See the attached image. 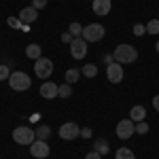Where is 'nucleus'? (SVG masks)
I'll list each match as a JSON object with an SVG mask.
<instances>
[{
  "label": "nucleus",
  "instance_id": "f257e3e1",
  "mask_svg": "<svg viewBox=\"0 0 159 159\" xmlns=\"http://www.w3.org/2000/svg\"><path fill=\"white\" fill-rule=\"evenodd\" d=\"M112 57H115V61H119V64H134L138 60V51H136V47L123 43V45H117L115 47Z\"/></svg>",
  "mask_w": 159,
  "mask_h": 159
},
{
  "label": "nucleus",
  "instance_id": "f03ea898",
  "mask_svg": "<svg viewBox=\"0 0 159 159\" xmlns=\"http://www.w3.org/2000/svg\"><path fill=\"white\" fill-rule=\"evenodd\" d=\"M13 140L17 142V144H32L34 140H36V132L32 129V127H28V125H19V127H15L13 129Z\"/></svg>",
  "mask_w": 159,
  "mask_h": 159
},
{
  "label": "nucleus",
  "instance_id": "7ed1b4c3",
  "mask_svg": "<svg viewBox=\"0 0 159 159\" xmlns=\"http://www.w3.org/2000/svg\"><path fill=\"white\" fill-rule=\"evenodd\" d=\"M9 85H11L13 91H28L30 85H32V81H30V76L25 72H11Z\"/></svg>",
  "mask_w": 159,
  "mask_h": 159
},
{
  "label": "nucleus",
  "instance_id": "20e7f679",
  "mask_svg": "<svg viewBox=\"0 0 159 159\" xmlns=\"http://www.w3.org/2000/svg\"><path fill=\"white\" fill-rule=\"evenodd\" d=\"M104 34H106V30H104L102 24H89L83 28V38L87 43H98V40L104 38Z\"/></svg>",
  "mask_w": 159,
  "mask_h": 159
},
{
  "label": "nucleus",
  "instance_id": "39448f33",
  "mask_svg": "<svg viewBox=\"0 0 159 159\" xmlns=\"http://www.w3.org/2000/svg\"><path fill=\"white\" fill-rule=\"evenodd\" d=\"M34 72H36L38 79H49L51 72H53V61L49 57H38L34 61Z\"/></svg>",
  "mask_w": 159,
  "mask_h": 159
},
{
  "label": "nucleus",
  "instance_id": "423d86ee",
  "mask_svg": "<svg viewBox=\"0 0 159 159\" xmlns=\"http://www.w3.org/2000/svg\"><path fill=\"white\" fill-rule=\"evenodd\" d=\"M117 138H121V140H127V138H132L136 134V123L132 119H123V121L117 123Z\"/></svg>",
  "mask_w": 159,
  "mask_h": 159
},
{
  "label": "nucleus",
  "instance_id": "0eeeda50",
  "mask_svg": "<svg viewBox=\"0 0 159 159\" xmlns=\"http://www.w3.org/2000/svg\"><path fill=\"white\" fill-rule=\"evenodd\" d=\"M49 153H51V147L47 144V140H34L32 144H30V155L32 157H36V159H45V157H49Z\"/></svg>",
  "mask_w": 159,
  "mask_h": 159
},
{
  "label": "nucleus",
  "instance_id": "6e6552de",
  "mask_svg": "<svg viewBox=\"0 0 159 159\" xmlns=\"http://www.w3.org/2000/svg\"><path fill=\"white\" fill-rule=\"evenodd\" d=\"M87 43L83 36H79V38H74L72 43H70V55H72L74 60H83L87 55Z\"/></svg>",
  "mask_w": 159,
  "mask_h": 159
},
{
  "label": "nucleus",
  "instance_id": "1a4fd4ad",
  "mask_svg": "<svg viewBox=\"0 0 159 159\" xmlns=\"http://www.w3.org/2000/svg\"><path fill=\"white\" fill-rule=\"evenodd\" d=\"M106 79H108L112 85L121 83L123 81V64H119V61L108 64V66H106Z\"/></svg>",
  "mask_w": 159,
  "mask_h": 159
},
{
  "label": "nucleus",
  "instance_id": "9d476101",
  "mask_svg": "<svg viewBox=\"0 0 159 159\" xmlns=\"http://www.w3.org/2000/svg\"><path fill=\"white\" fill-rule=\"evenodd\" d=\"M60 138L61 140H74V138H79L81 136V127L76 125V123H72V121H68V123H64L60 127Z\"/></svg>",
  "mask_w": 159,
  "mask_h": 159
},
{
  "label": "nucleus",
  "instance_id": "9b49d317",
  "mask_svg": "<svg viewBox=\"0 0 159 159\" xmlns=\"http://www.w3.org/2000/svg\"><path fill=\"white\" fill-rule=\"evenodd\" d=\"M57 91H60V87L55 85L53 81H45V83L40 85V98L55 100V98H57Z\"/></svg>",
  "mask_w": 159,
  "mask_h": 159
},
{
  "label": "nucleus",
  "instance_id": "f8f14e48",
  "mask_svg": "<svg viewBox=\"0 0 159 159\" xmlns=\"http://www.w3.org/2000/svg\"><path fill=\"white\" fill-rule=\"evenodd\" d=\"M91 9H93V13H96V15L104 17V15H108V13H110L112 2H110V0H93V2H91Z\"/></svg>",
  "mask_w": 159,
  "mask_h": 159
},
{
  "label": "nucleus",
  "instance_id": "ddd939ff",
  "mask_svg": "<svg viewBox=\"0 0 159 159\" xmlns=\"http://www.w3.org/2000/svg\"><path fill=\"white\" fill-rule=\"evenodd\" d=\"M19 19H21V24H25V25L34 24V21L38 19V11L34 9V7H25V9L19 11Z\"/></svg>",
  "mask_w": 159,
  "mask_h": 159
},
{
  "label": "nucleus",
  "instance_id": "4468645a",
  "mask_svg": "<svg viewBox=\"0 0 159 159\" xmlns=\"http://www.w3.org/2000/svg\"><path fill=\"white\" fill-rule=\"evenodd\" d=\"M144 117H147V108H144V106H134V108L129 110V119L134 123L144 121Z\"/></svg>",
  "mask_w": 159,
  "mask_h": 159
},
{
  "label": "nucleus",
  "instance_id": "2eb2a0df",
  "mask_svg": "<svg viewBox=\"0 0 159 159\" xmlns=\"http://www.w3.org/2000/svg\"><path fill=\"white\" fill-rule=\"evenodd\" d=\"M25 55H28L30 60H34V61H36L38 57H43V49H40V45H34V43L28 45V47H25Z\"/></svg>",
  "mask_w": 159,
  "mask_h": 159
},
{
  "label": "nucleus",
  "instance_id": "dca6fc26",
  "mask_svg": "<svg viewBox=\"0 0 159 159\" xmlns=\"http://www.w3.org/2000/svg\"><path fill=\"white\" fill-rule=\"evenodd\" d=\"M93 148L98 151L100 155H108L110 144H108V140H104V138H98V140H96V144H93Z\"/></svg>",
  "mask_w": 159,
  "mask_h": 159
},
{
  "label": "nucleus",
  "instance_id": "f3484780",
  "mask_svg": "<svg viewBox=\"0 0 159 159\" xmlns=\"http://www.w3.org/2000/svg\"><path fill=\"white\" fill-rule=\"evenodd\" d=\"M79 76H81V72H79L76 68H70V70H66V74H64V79H66V83H68V85L76 83V81H79Z\"/></svg>",
  "mask_w": 159,
  "mask_h": 159
},
{
  "label": "nucleus",
  "instance_id": "a211bd4d",
  "mask_svg": "<svg viewBox=\"0 0 159 159\" xmlns=\"http://www.w3.org/2000/svg\"><path fill=\"white\" fill-rule=\"evenodd\" d=\"M34 132H36V138H38V140H47V138H49V134H51V127L43 123V125H38Z\"/></svg>",
  "mask_w": 159,
  "mask_h": 159
},
{
  "label": "nucleus",
  "instance_id": "6ab92c4d",
  "mask_svg": "<svg viewBox=\"0 0 159 159\" xmlns=\"http://www.w3.org/2000/svg\"><path fill=\"white\" fill-rule=\"evenodd\" d=\"M7 24L11 25V28H15V30H24V32H28V25L21 24V19H19V17H9V19H7Z\"/></svg>",
  "mask_w": 159,
  "mask_h": 159
},
{
  "label": "nucleus",
  "instance_id": "aec40b11",
  "mask_svg": "<svg viewBox=\"0 0 159 159\" xmlns=\"http://www.w3.org/2000/svg\"><path fill=\"white\" fill-rule=\"evenodd\" d=\"M115 159H136V155L132 153V148H117Z\"/></svg>",
  "mask_w": 159,
  "mask_h": 159
},
{
  "label": "nucleus",
  "instance_id": "412c9836",
  "mask_svg": "<svg viewBox=\"0 0 159 159\" xmlns=\"http://www.w3.org/2000/svg\"><path fill=\"white\" fill-rule=\"evenodd\" d=\"M83 74H85L87 79H93V76L98 74V66H96V64H85V66H83Z\"/></svg>",
  "mask_w": 159,
  "mask_h": 159
},
{
  "label": "nucleus",
  "instance_id": "4be33fe9",
  "mask_svg": "<svg viewBox=\"0 0 159 159\" xmlns=\"http://www.w3.org/2000/svg\"><path fill=\"white\" fill-rule=\"evenodd\" d=\"M68 32H70V34H72L74 38L83 36V25H81V24H76V21H72V24L68 25Z\"/></svg>",
  "mask_w": 159,
  "mask_h": 159
},
{
  "label": "nucleus",
  "instance_id": "5701e85b",
  "mask_svg": "<svg viewBox=\"0 0 159 159\" xmlns=\"http://www.w3.org/2000/svg\"><path fill=\"white\" fill-rule=\"evenodd\" d=\"M72 96V87L68 85V83H64V85H60V91H57V98H70Z\"/></svg>",
  "mask_w": 159,
  "mask_h": 159
},
{
  "label": "nucleus",
  "instance_id": "b1692460",
  "mask_svg": "<svg viewBox=\"0 0 159 159\" xmlns=\"http://www.w3.org/2000/svg\"><path fill=\"white\" fill-rule=\"evenodd\" d=\"M147 32L148 34H159V19H151V21H148Z\"/></svg>",
  "mask_w": 159,
  "mask_h": 159
},
{
  "label": "nucleus",
  "instance_id": "393cba45",
  "mask_svg": "<svg viewBox=\"0 0 159 159\" xmlns=\"http://www.w3.org/2000/svg\"><path fill=\"white\" fill-rule=\"evenodd\" d=\"M11 70H9V64H0V81H9Z\"/></svg>",
  "mask_w": 159,
  "mask_h": 159
},
{
  "label": "nucleus",
  "instance_id": "a878e982",
  "mask_svg": "<svg viewBox=\"0 0 159 159\" xmlns=\"http://www.w3.org/2000/svg\"><path fill=\"white\" fill-rule=\"evenodd\" d=\"M132 32H134V36H142V34L147 32V25H142V24H136L134 28H132Z\"/></svg>",
  "mask_w": 159,
  "mask_h": 159
},
{
  "label": "nucleus",
  "instance_id": "bb28decb",
  "mask_svg": "<svg viewBox=\"0 0 159 159\" xmlns=\"http://www.w3.org/2000/svg\"><path fill=\"white\" fill-rule=\"evenodd\" d=\"M148 132V123L147 121H140L138 125H136V134H147Z\"/></svg>",
  "mask_w": 159,
  "mask_h": 159
},
{
  "label": "nucleus",
  "instance_id": "cd10ccee",
  "mask_svg": "<svg viewBox=\"0 0 159 159\" xmlns=\"http://www.w3.org/2000/svg\"><path fill=\"white\" fill-rule=\"evenodd\" d=\"M32 7H34L36 11H40V9L47 7V0H32Z\"/></svg>",
  "mask_w": 159,
  "mask_h": 159
},
{
  "label": "nucleus",
  "instance_id": "c85d7f7f",
  "mask_svg": "<svg viewBox=\"0 0 159 159\" xmlns=\"http://www.w3.org/2000/svg\"><path fill=\"white\" fill-rule=\"evenodd\" d=\"M72 40H74V36L70 34V32H64V34H61V43H68V45H70Z\"/></svg>",
  "mask_w": 159,
  "mask_h": 159
},
{
  "label": "nucleus",
  "instance_id": "c756f323",
  "mask_svg": "<svg viewBox=\"0 0 159 159\" xmlns=\"http://www.w3.org/2000/svg\"><path fill=\"white\" fill-rule=\"evenodd\" d=\"M91 134H93L91 127H83V129H81V138H91Z\"/></svg>",
  "mask_w": 159,
  "mask_h": 159
},
{
  "label": "nucleus",
  "instance_id": "7c9ffc66",
  "mask_svg": "<svg viewBox=\"0 0 159 159\" xmlns=\"http://www.w3.org/2000/svg\"><path fill=\"white\" fill-rule=\"evenodd\" d=\"M85 159H102V155H100L98 151H91V153H87Z\"/></svg>",
  "mask_w": 159,
  "mask_h": 159
},
{
  "label": "nucleus",
  "instance_id": "2f4dec72",
  "mask_svg": "<svg viewBox=\"0 0 159 159\" xmlns=\"http://www.w3.org/2000/svg\"><path fill=\"white\" fill-rule=\"evenodd\" d=\"M153 108H155V110L159 112V93L155 96V98H153Z\"/></svg>",
  "mask_w": 159,
  "mask_h": 159
},
{
  "label": "nucleus",
  "instance_id": "473e14b6",
  "mask_svg": "<svg viewBox=\"0 0 159 159\" xmlns=\"http://www.w3.org/2000/svg\"><path fill=\"white\" fill-rule=\"evenodd\" d=\"M104 61H106V66H108V64H112V61H115V57H112V55H106V57H104Z\"/></svg>",
  "mask_w": 159,
  "mask_h": 159
},
{
  "label": "nucleus",
  "instance_id": "72a5a7b5",
  "mask_svg": "<svg viewBox=\"0 0 159 159\" xmlns=\"http://www.w3.org/2000/svg\"><path fill=\"white\" fill-rule=\"evenodd\" d=\"M155 49H157V53H159V43H157V45H155Z\"/></svg>",
  "mask_w": 159,
  "mask_h": 159
}]
</instances>
